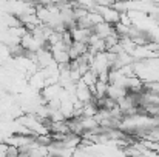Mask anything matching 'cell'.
I'll list each match as a JSON object with an SVG mask.
<instances>
[{"label":"cell","instance_id":"6da1fadb","mask_svg":"<svg viewBox=\"0 0 159 157\" xmlns=\"http://www.w3.org/2000/svg\"><path fill=\"white\" fill-rule=\"evenodd\" d=\"M74 94H76V99L80 100V102H84V103L91 102L93 97H94V94L91 93L90 86H88L85 82H82L80 79L76 82V91H74Z\"/></svg>","mask_w":159,"mask_h":157}]
</instances>
